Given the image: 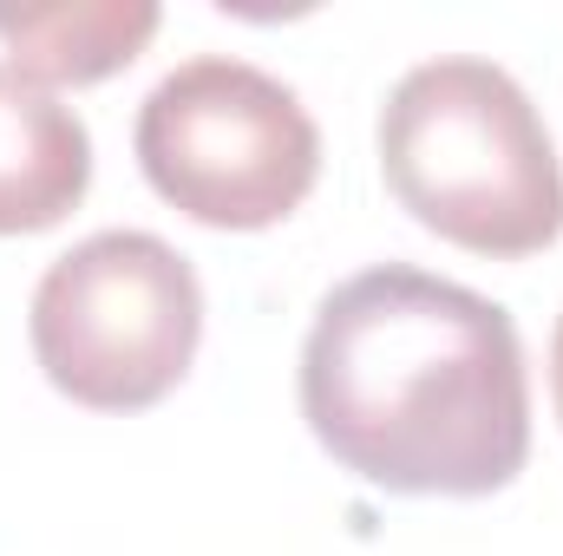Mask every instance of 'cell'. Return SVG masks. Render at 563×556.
Wrapping results in <instances>:
<instances>
[{
	"label": "cell",
	"instance_id": "6da1fadb",
	"mask_svg": "<svg viewBox=\"0 0 563 556\" xmlns=\"http://www.w3.org/2000/svg\"><path fill=\"white\" fill-rule=\"evenodd\" d=\"M314 445L394 498H492L531 458V374L518 321L407 263L321 294L301 341Z\"/></svg>",
	"mask_w": 563,
	"mask_h": 556
},
{
	"label": "cell",
	"instance_id": "3957f363",
	"mask_svg": "<svg viewBox=\"0 0 563 556\" xmlns=\"http://www.w3.org/2000/svg\"><path fill=\"white\" fill-rule=\"evenodd\" d=\"M33 360L86 413H144L184 387L203 341L190 256L151 230H99L33 288Z\"/></svg>",
	"mask_w": 563,
	"mask_h": 556
},
{
	"label": "cell",
	"instance_id": "7a4b0ae2",
	"mask_svg": "<svg viewBox=\"0 0 563 556\" xmlns=\"http://www.w3.org/2000/svg\"><path fill=\"white\" fill-rule=\"evenodd\" d=\"M380 177L420 230L492 263H525L563 236L558 144L492 59H426L387 92Z\"/></svg>",
	"mask_w": 563,
	"mask_h": 556
},
{
	"label": "cell",
	"instance_id": "8992f818",
	"mask_svg": "<svg viewBox=\"0 0 563 556\" xmlns=\"http://www.w3.org/2000/svg\"><path fill=\"white\" fill-rule=\"evenodd\" d=\"M157 33L151 0H20L0 7V46L33 86H99Z\"/></svg>",
	"mask_w": 563,
	"mask_h": 556
},
{
	"label": "cell",
	"instance_id": "5b68a950",
	"mask_svg": "<svg viewBox=\"0 0 563 556\" xmlns=\"http://www.w3.org/2000/svg\"><path fill=\"white\" fill-rule=\"evenodd\" d=\"M92 190V132L46 86L0 66V236L59 230Z\"/></svg>",
	"mask_w": 563,
	"mask_h": 556
},
{
	"label": "cell",
	"instance_id": "277c9868",
	"mask_svg": "<svg viewBox=\"0 0 563 556\" xmlns=\"http://www.w3.org/2000/svg\"><path fill=\"white\" fill-rule=\"evenodd\" d=\"M144 184L203 230H276L314 177L321 132L308 105L250 59H184L164 73L132 125Z\"/></svg>",
	"mask_w": 563,
	"mask_h": 556
},
{
	"label": "cell",
	"instance_id": "52a82bcc",
	"mask_svg": "<svg viewBox=\"0 0 563 556\" xmlns=\"http://www.w3.org/2000/svg\"><path fill=\"white\" fill-rule=\"evenodd\" d=\"M551 400H558V419H563V314H558V334H551Z\"/></svg>",
	"mask_w": 563,
	"mask_h": 556
}]
</instances>
